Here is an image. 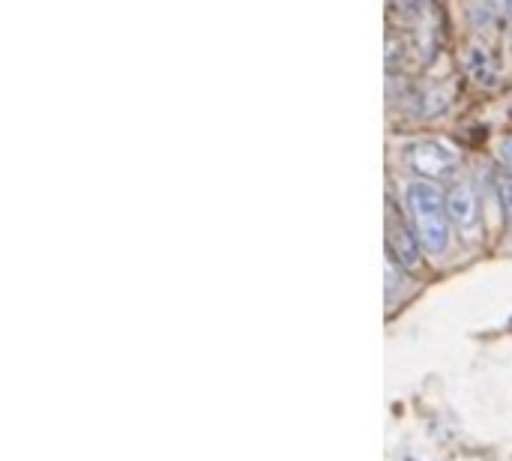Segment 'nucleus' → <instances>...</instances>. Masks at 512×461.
<instances>
[{
  "mask_svg": "<svg viewBox=\"0 0 512 461\" xmlns=\"http://www.w3.org/2000/svg\"><path fill=\"white\" fill-rule=\"evenodd\" d=\"M507 9H510V15H512V0H507Z\"/></svg>",
  "mask_w": 512,
  "mask_h": 461,
  "instance_id": "nucleus-8",
  "label": "nucleus"
},
{
  "mask_svg": "<svg viewBox=\"0 0 512 461\" xmlns=\"http://www.w3.org/2000/svg\"><path fill=\"white\" fill-rule=\"evenodd\" d=\"M447 213L465 237H474L480 231V201L468 180H453L447 192Z\"/></svg>",
  "mask_w": 512,
  "mask_h": 461,
  "instance_id": "nucleus-3",
  "label": "nucleus"
},
{
  "mask_svg": "<svg viewBox=\"0 0 512 461\" xmlns=\"http://www.w3.org/2000/svg\"><path fill=\"white\" fill-rule=\"evenodd\" d=\"M495 192H498V201H501V213H504V219L512 225V174L501 171V174L495 177Z\"/></svg>",
  "mask_w": 512,
  "mask_h": 461,
  "instance_id": "nucleus-6",
  "label": "nucleus"
},
{
  "mask_svg": "<svg viewBox=\"0 0 512 461\" xmlns=\"http://www.w3.org/2000/svg\"><path fill=\"white\" fill-rule=\"evenodd\" d=\"M468 69H471L474 81H480V84H492L495 81V66H492L486 48H480V45H474L468 51Z\"/></svg>",
  "mask_w": 512,
  "mask_h": 461,
  "instance_id": "nucleus-5",
  "label": "nucleus"
},
{
  "mask_svg": "<svg viewBox=\"0 0 512 461\" xmlns=\"http://www.w3.org/2000/svg\"><path fill=\"white\" fill-rule=\"evenodd\" d=\"M405 156V168H411L420 180H444L456 171L459 165V156L450 144L438 141V138H420V141H411L405 144L402 150Z\"/></svg>",
  "mask_w": 512,
  "mask_h": 461,
  "instance_id": "nucleus-2",
  "label": "nucleus"
},
{
  "mask_svg": "<svg viewBox=\"0 0 512 461\" xmlns=\"http://www.w3.org/2000/svg\"><path fill=\"white\" fill-rule=\"evenodd\" d=\"M405 207L411 213L414 231L420 237V246L429 255H441L450 246V213H447V195L429 180L411 183L405 195Z\"/></svg>",
  "mask_w": 512,
  "mask_h": 461,
  "instance_id": "nucleus-1",
  "label": "nucleus"
},
{
  "mask_svg": "<svg viewBox=\"0 0 512 461\" xmlns=\"http://www.w3.org/2000/svg\"><path fill=\"white\" fill-rule=\"evenodd\" d=\"M498 156H501V165H504V171L512 174V138H504L501 141V147H498Z\"/></svg>",
  "mask_w": 512,
  "mask_h": 461,
  "instance_id": "nucleus-7",
  "label": "nucleus"
},
{
  "mask_svg": "<svg viewBox=\"0 0 512 461\" xmlns=\"http://www.w3.org/2000/svg\"><path fill=\"white\" fill-rule=\"evenodd\" d=\"M387 252L390 261L399 264L402 270H417L420 267V237L414 228L399 213L387 216Z\"/></svg>",
  "mask_w": 512,
  "mask_h": 461,
  "instance_id": "nucleus-4",
  "label": "nucleus"
}]
</instances>
